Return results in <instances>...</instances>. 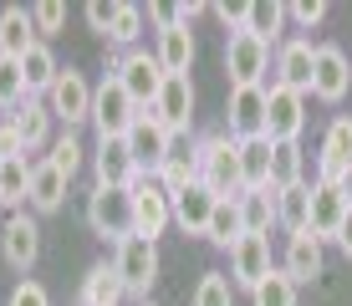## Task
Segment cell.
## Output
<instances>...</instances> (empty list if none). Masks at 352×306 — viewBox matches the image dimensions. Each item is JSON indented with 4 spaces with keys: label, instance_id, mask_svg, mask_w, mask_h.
<instances>
[{
    "label": "cell",
    "instance_id": "obj_1",
    "mask_svg": "<svg viewBox=\"0 0 352 306\" xmlns=\"http://www.w3.org/2000/svg\"><path fill=\"white\" fill-rule=\"evenodd\" d=\"M194 168H199V184L214 194V199H235V194H240V143L230 138V133L199 138Z\"/></svg>",
    "mask_w": 352,
    "mask_h": 306
},
{
    "label": "cell",
    "instance_id": "obj_2",
    "mask_svg": "<svg viewBox=\"0 0 352 306\" xmlns=\"http://www.w3.org/2000/svg\"><path fill=\"white\" fill-rule=\"evenodd\" d=\"M265 72H271V46L250 31H230V41H225L230 87H265Z\"/></svg>",
    "mask_w": 352,
    "mask_h": 306
},
{
    "label": "cell",
    "instance_id": "obj_3",
    "mask_svg": "<svg viewBox=\"0 0 352 306\" xmlns=\"http://www.w3.org/2000/svg\"><path fill=\"white\" fill-rule=\"evenodd\" d=\"M128 199H133V235H143V240L159 245V235L174 225V199H168V189L148 174V179H138L128 189Z\"/></svg>",
    "mask_w": 352,
    "mask_h": 306
},
{
    "label": "cell",
    "instance_id": "obj_4",
    "mask_svg": "<svg viewBox=\"0 0 352 306\" xmlns=\"http://www.w3.org/2000/svg\"><path fill=\"white\" fill-rule=\"evenodd\" d=\"M138 102L123 92V82L107 72V82L92 92V122H97V138H128L133 122H138Z\"/></svg>",
    "mask_w": 352,
    "mask_h": 306
},
{
    "label": "cell",
    "instance_id": "obj_5",
    "mask_svg": "<svg viewBox=\"0 0 352 306\" xmlns=\"http://www.w3.org/2000/svg\"><path fill=\"white\" fill-rule=\"evenodd\" d=\"M118 276H123V286H128V296L133 301H148V291H153V281H159V245L153 240H143V235H128L123 245H118Z\"/></svg>",
    "mask_w": 352,
    "mask_h": 306
},
{
    "label": "cell",
    "instance_id": "obj_6",
    "mask_svg": "<svg viewBox=\"0 0 352 306\" xmlns=\"http://www.w3.org/2000/svg\"><path fill=\"white\" fill-rule=\"evenodd\" d=\"M107 72L123 82V92L133 97V102H138V113H148V107L159 102V92H164V82H168L153 52H128L123 61H113Z\"/></svg>",
    "mask_w": 352,
    "mask_h": 306
},
{
    "label": "cell",
    "instance_id": "obj_7",
    "mask_svg": "<svg viewBox=\"0 0 352 306\" xmlns=\"http://www.w3.org/2000/svg\"><path fill=\"white\" fill-rule=\"evenodd\" d=\"M87 225L102 240L123 245L133 235V199H128V189H102V184H92V194H87Z\"/></svg>",
    "mask_w": 352,
    "mask_h": 306
},
{
    "label": "cell",
    "instance_id": "obj_8",
    "mask_svg": "<svg viewBox=\"0 0 352 306\" xmlns=\"http://www.w3.org/2000/svg\"><path fill=\"white\" fill-rule=\"evenodd\" d=\"M301 128H307V97L265 82V138L271 143H301Z\"/></svg>",
    "mask_w": 352,
    "mask_h": 306
},
{
    "label": "cell",
    "instance_id": "obj_9",
    "mask_svg": "<svg viewBox=\"0 0 352 306\" xmlns=\"http://www.w3.org/2000/svg\"><path fill=\"white\" fill-rule=\"evenodd\" d=\"M46 107H52V118L67 122V133L77 128V122H92V87H87V77L62 67V77H56L52 92H46Z\"/></svg>",
    "mask_w": 352,
    "mask_h": 306
},
{
    "label": "cell",
    "instance_id": "obj_10",
    "mask_svg": "<svg viewBox=\"0 0 352 306\" xmlns=\"http://www.w3.org/2000/svg\"><path fill=\"white\" fill-rule=\"evenodd\" d=\"M225 133L235 143L265 138V87H230L225 102Z\"/></svg>",
    "mask_w": 352,
    "mask_h": 306
},
{
    "label": "cell",
    "instance_id": "obj_11",
    "mask_svg": "<svg viewBox=\"0 0 352 306\" xmlns=\"http://www.w3.org/2000/svg\"><path fill=\"white\" fill-rule=\"evenodd\" d=\"M92 174L102 189H133L143 179L138 158H133L128 138H97V153H92Z\"/></svg>",
    "mask_w": 352,
    "mask_h": 306
},
{
    "label": "cell",
    "instance_id": "obj_12",
    "mask_svg": "<svg viewBox=\"0 0 352 306\" xmlns=\"http://www.w3.org/2000/svg\"><path fill=\"white\" fill-rule=\"evenodd\" d=\"M271 271H276L271 265V235H240V245L230 250V281L256 291Z\"/></svg>",
    "mask_w": 352,
    "mask_h": 306
},
{
    "label": "cell",
    "instance_id": "obj_13",
    "mask_svg": "<svg viewBox=\"0 0 352 306\" xmlns=\"http://www.w3.org/2000/svg\"><path fill=\"white\" fill-rule=\"evenodd\" d=\"M311 72H317V46L307 36H291V41L276 52V87H291L307 97L311 92Z\"/></svg>",
    "mask_w": 352,
    "mask_h": 306
},
{
    "label": "cell",
    "instance_id": "obj_14",
    "mask_svg": "<svg viewBox=\"0 0 352 306\" xmlns=\"http://www.w3.org/2000/svg\"><path fill=\"white\" fill-rule=\"evenodd\" d=\"M352 87V61L342 46H317V72H311V97L322 102H342Z\"/></svg>",
    "mask_w": 352,
    "mask_h": 306
},
{
    "label": "cell",
    "instance_id": "obj_15",
    "mask_svg": "<svg viewBox=\"0 0 352 306\" xmlns=\"http://www.w3.org/2000/svg\"><path fill=\"white\" fill-rule=\"evenodd\" d=\"M128 149H133V158H138V168L159 174V164L174 153V133H168L153 113H143L138 122H133V133H128Z\"/></svg>",
    "mask_w": 352,
    "mask_h": 306
},
{
    "label": "cell",
    "instance_id": "obj_16",
    "mask_svg": "<svg viewBox=\"0 0 352 306\" xmlns=\"http://www.w3.org/2000/svg\"><path fill=\"white\" fill-rule=\"evenodd\" d=\"M148 113L159 118L174 138H179V133H189L194 128V82L189 77H168L164 92H159V102H153Z\"/></svg>",
    "mask_w": 352,
    "mask_h": 306
},
{
    "label": "cell",
    "instance_id": "obj_17",
    "mask_svg": "<svg viewBox=\"0 0 352 306\" xmlns=\"http://www.w3.org/2000/svg\"><path fill=\"white\" fill-rule=\"evenodd\" d=\"M0 250H6V261L16 265V271H31L36 255H41V230H36V219L10 215L6 225H0Z\"/></svg>",
    "mask_w": 352,
    "mask_h": 306
},
{
    "label": "cell",
    "instance_id": "obj_18",
    "mask_svg": "<svg viewBox=\"0 0 352 306\" xmlns=\"http://www.w3.org/2000/svg\"><path fill=\"white\" fill-rule=\"evenodd\" d=\"M347 194L337 189V184H311V235H317L322 245L332 240L337 245V230H342V219H347Z\"/></svg>",
    "mask_w": 352,
    "mask_h": 306
},
{
    "label": "cell",
    "instance_id": "obj_19",
    "mask_svg": "<svg viewBox=\"0 0 352 306\" xmlns=\"http://www.w3.org/2000/svg\"><path fill=\"white\" fill-rule=\"evenodd\" d=\"M347 164H352V118H332L317 153V184H337Z\"/></svg>",
    "mask_w": 352,
    "mask_h": 306
},
{
    "label": "cell",
    "instance_id": "obj_20",
    "mask_svg": "<svg viewBox=\"0 0 352 306\" xmlns=\"http://www.w3.org/2000/svg\"><path fill=\"white\" fill-rule=\"evenodd\" d=\"M281 271L296 281V286H307V281H317L327 271V255H322V240L311 235V230H301V235L286 240V265Z\"/></svg>",
    "mask_w": 352,
    "mask_h": 306
},
{
    "label": "cell",
    "instance_id": "obj_21",
    "mask_svg": "<svg viewBox=\"0 0 352 306\" xmlns=\"http://www.w3.org/2000/svg\"><path fill=\"white\" fill-rule=\"evenodd\" d=\"M10 122H16V138H21L26 153L52 143V107H46V97H26V102L10 113Z\"/></svg>",
    "mask_w": 352,
    "mask_h": 306
},
{
    "label": "cell",
    "instance_id": "obj_22",
    "mask_svg": "<svg viewBox=\"0 0 352 306\" xmlns=\"http://www.w3.org/2000/svg\"><path fill=\"white\" fill-rule=\"evenodd\" d=\"M153 56H159L164 77H189V67H194V31H189V26H168V31H159V41H153Z\"/></svg>",
    "mask_w": 352,
    "mask_h": 306
},
{
    "label": "cell",
    "instance_id": "obj_23",
    "mask_svg": "<svg viewBox=\"0 0 352 306\" xmlns=\"http://www.w3.org/2000/svg\"><path fill=\"white\" fill-rule=\"evenodd\" d=\"M67 184L72 179L62 174V168H52L41 158V164H31V194H26V204L36 215H56V210H62V199H67Z\"/></svg>",
    "mask_w": 352,
    "mask_h": 306
},
{
    "label": "cell",
    "instance_id": "obj_24",
    "mask_svg": "<svg viewBox=\"0 0 352 306\" xmlns=\"http://www.w3.org/2000/svg\"><path fill=\"white\" fill-rule=\"evenodd\" d=\"M36 41H41V36H36L31 10H26V6H6V10H0V56L21 61Z\"/></svg>",
    "mask_w": 352,
    "mask_h": 306
},
{
    "label": "cell",
    "instance_id": "obj_25",
    "mask_svg": "<svg viewBox=\"0 0 352 306\" xmlns=\"http://www.w3.org/2000/svg\"><path fill=\"white\" fill-rule=\"evenodd\" d=\"M210 215H214V194L204 184H189L184 194H174V225L184 235H204L210 230Z\"/></svg>",
    "mask_w": 352,
    "mask_h": 306
},
{
    "label": "cell",
    "instance_id": "obj_26",
    "mask_svg": "<svg viewBox=\"0 0 352 306\" xmlns=\"http://www.w3.org/2000/svg\"><path fill=\"white\" fill-rule=\"evenodd\" d=\"M82 306H123L128 301V286H123V276H118V265H92L87 276H82Z\"/></svg>",
    "mask_w": 352,
    "mask_h": 306
},
{
    "label": "cell",
    "instance_id": "obj_27",
    "mask_svg": "<svg viewBox=\"0 0 352 306\" xmlns=\"http://www.w3.org/2000/svg\"><path fill=\"white\" fill-rule=\"evenodd\" d=\"M21 77H26V97H46L52 92V82L62 77V67H56V56H52L46 41H36L31 52L21 56Z\"/></svg>",
    "mask_w": 352,
    "mask_h": 306
},
{
    "label": "cell",
    "instance_id": "obj_28",
    "mask_svg": "<svg viewBox=\"0 0 352 306\" xmlns=\"http://www.w3.org/2000/svg\"><path fill=\"white\" fill-rule=\"evenodd\" d=\"M240 225H245V235H271L276 225V189L265 184V189H240Z\"/></svg>",
    "mask_w": 352,
    "mask_h": 306
},
{
    "label": "cell",
    "instance_id": "obj_29",
    "mask_svg": "<svg viewBox=\"0 0 352 306\" xmlns=\"http://www.w3.org/2000/svg\"><path fill=\"white\" fill-rule=\"evenodd\" d=\"M276 225H286V235L311 230V184H291L276 194Z\"/></svg>",
    "mask_w": 352,
    "mask_h": 306
},
{
    "label": "cell",
    "instance_id": "obj_30",
    "mask_svg": "<svg viewBox=\"0 0 352 306\" xmlns=\"http://www.w3.org/2000/svg\"><path fill=\"white\" fill-rule=\"evenodd\" d=\"M240 235H245V225H240V194H235V199H214V215H210L204 240L220 245V250H235Z\"/></svg>",
    "mask_w": 352,
    "mask_h": 306
},
{
    "label": "cell",
    "instance_id": "obj_31",
    "mask_svg": "<svg viewBox=\"0 0 352 306\" xmlns=\"http://www.w3.org/2000/svg\"><path fill=\"white\" fill-rule=\"evenodd\" d=\"M286 26V6L281 0H245V21H240V31H250V36H261L265 46L281 36Z\"/></svg>",
    "mask_w": 352,
    "mask_h": 306
},
{
    "label": "cell",
    "instance_id": "obj_32",
    "mask_svg": "<svg viewBox=\"0 0 352 306\" xmlns=\"http://www.w3.org/2000/svg\"><path fill=\"white\" fill-rule=\"evenodd\" d=\"M271 184V138L240 143V189H265Z\"/></svg>",
    "mask_w": 352,
    "mask_h": 306
},
{
    "label": "cell",
    "instance_id": "obj_33",
    "mask_svg": "<svg viewBox=\"0 0 352 306\" xmlns=\"http://www.w3.org/2000/svg\"><path fill=\"white\" fill-rule=\"evenodd\" d=\"M291 184H307V164H301V143H271V189L281 194Z\"/></svg>",
    "mask_w": 352,
    "mask_h": 306
},
{
    "label": "cell",
    "instance_id": "obj_34",
    "mask_svg": "<svg viewBox=\"0 0 352 306\" xmlns=\"http://www.w3.org/2000/svg\"><path fill=\"white\" fill-rule=\"evenodd\" d=\"M153 179H159L164 189H168V199H174V194H184L189 184H199V168H194V153H184V149H179V138H174V153H168L164 164H159V174H153Z\"/></svg>",
    "mask_w": 352,
    "mask_h": 306
},
{
    "label": "cell",
    "instance_id": "obj_35",
    "mask_svg": "<svg viewBox=\"0 0 352 306\" xmlns=\"http://www.w3.org/2000/svg\"><path fill=\"white\" fill-rule=\"evenodd\" d=\"M26 194H31V164H26V153H16V158H6L0 164V204H26Z\"/></svg>",
    "mask_w": 352,
    "mask_h": 306
},
{
    "label": "cell",
    "instance_id": "obj_36",
    "mask_svg": "<svg viewBox=\"0 0 352 306\" xmlns=\"http://www.w3.org/2000/svg\"><path fill=\"white\" fill-rule=\"evenodd\" d=\"M194 306H235V281L225 271H204L194 286Z\"/></svg>",
    "mask_w": 352,
    "mask_h": 306
},
{
    "label": "cell",
    "instance_id": "obj_37",
    "mask_svg": "<svg viewBox=\"0 0 352 306\" xmlns=\"http://www.w3.org/2000/svg\"><path fill=\"white\" fill-rule=\"evenodd\" d=\"M250 301L256 306H296V281H291L286 271H271L256 291H250Z\"/></svg>",
    "mask_w": 352,
    "mask_h": 306
},
{
    "label": "cell",
    "instance_id": "obj_38",
    "mask_svg": "<svg viewBox=\"0 0 352 306\" xmlns=\"http://www.w3.org/2000/svg\"><path fill=\"white\" fill-rule=\"evenodd\" d=\"M138 36H143V6H113V31H107V41L133 46Z\"/></svg>",
    "mask_w": 352,
    "mask_h": 306
},
{
    "label": "cell",
    "instance_id": "obj_39",
    "mask_svg": "<svg viewBox=\"0 0 352 306\" xmlns=\"http://www.w3.org/2000/svg\"><path fill=\"white\" fill-rule=\"evenodd\" d=\"M26 102V77H21V61L0 56V107H21Z\"/></svg>",
    "mask_w": 352,
    "mask_h": 306
},
{
    "label": "cell",
    "instance_id": "obj_40",
    "mask_svg": "<svg viewBox=\"0 0 352 306\" xmlns=\"http://www.w3.org/2000/svg\"><path fill=\"white\" fill-rule=\"evenodd\" d=\"M46 164L52 168H62V174L72 179L82 168V143H77V133H62V138L52 143V153H46Z\"/></svg>",
    "mask_w": 352,
    "mask_h": 306
},
{
    "label": "cell",
    "instance_id": "obj_41",
    "mask_svg": "<svg viewBox=\"0 0 352 306\" xmlns=\"http://www.w3.org/2000/svg\"><path fill=\"white\" fill-rule=\"evenodd\" d=\"M31 26H36V36H56L67 26V6L62 0H36L31 6Z\"/></svg>",
    "mask_w": 352,
    "mask_h": 306
},
{
    "label": "cell",
    "instance_id": "obj_42",
    "mask_svg": "<svg viewBox=\"0 0 352 306\" xmlns=\"http://www.w3.org/2000/svg\"><path fill=\"white\" fill-rule=\"evenodd\" d=\"M286 16L291 21H296V26H322V21H327V6H322V0H296V6H286Z\"/></svg>",
    "mask_w": 352,
    "mask_h": 306
},
{
    "label": "cell",
    "instance_id": "obj_43",
    "mask_svg": "<svg viewBox=\"0 0 352 306\" xmlns=\"http://www.w3.org/2000/svg\"><path fill=\"white\" fill-rule=\"evenodd\" d=\"M10 306H52V296H46V286H36V281H21V286L10 291Z\"/></svg>",
    "mask_w": 352,
    "mask_h": 306
},
{
    "label": "cell",
    "instance_id": "obj_44",
    "mask_svg": "<svg viewBox=\"0 0 352 306\" xmlns=\"http://www.w3.org/2000/svg\"><path fill=\"white\" fill-rule=\"evenodd\" d=\"M16 153H26V149H21V138H16V122L0 118V164H6V158H16Z\"/></svg>",
    "mask_w": 352,
    "mask_h": 306
},
{
    "label": "cell",
    "instance_id": "obj_45",
    "mask_svg": "<svg viewBox=\"0 0 352 306\" xmlns=\"http://www.w3.org/2000/svg\"><path fill=\"white\" fill-rule=\"evenodd\" d=\"M87 21H92V31H97V36H107V31H113V6L92 0V6H87Z\"/></svg>",
    "mask_w": 352,
    "mask_h": 306
},
{
    "label": "cell",
    "instance_id": "obj_46",
    "mask_svg": "<svg viewBox=\"0 0 352 306\" xmlns=\"http://www.w3.org/2000/svg\"><path fill=\"white\" fill-rule=\"evenodd\" d=\"M337 250L352 261V210H347V219H342V230H337Z\"/></svg>",
    "mask_w": 352,
    "mask_h": 306
},
{
    "label": "cell",
    "instance_id": "obj_47",
    "mask_svg": "<svg viewBox=\"0 0 352 306\" xmlns=\"http://www.w3.org/2000/svg\"><path fill=\"white\" fill-rule=\"evenodd\" d=\"M337 189H342V194H347V204H352V164L342 168V179H337Z\"/></svg>",
    "mask_w": 352,
    "mask_h": 306
},
{
    "label": "cell",
    "instance_id": "obj_48",
    "mask_svg": "<svg viewBox=\"0 0 352 306\" xmlns=\"http://www.w3.org/2000/svg\"><path fill=\"white\" fill-rule=\"evenodd\" d=\"M143 306H153V301H143Z\"/></svg>",
    "mask_w": 352,
    "mask_h": 306
},
{
    "label": "cell",
    "instance_id": "obj_49",
    "mask_svg": "<svg viewBox=\"0 0 352 306\" xmlns=\"http://www.w3.org/2000/svg\"><path fill=\"white\" fill-rule=\"evenodd\" d=\"M0 210H6V204H0Z\"/></svg>",
    "mask_w": 352,
    "mask_h": 306
},
{
    "label": "cell",
    "instance_id": "obj_50",
    "mask_svg": "<svg viewBox=\"0 0 352 306\" xmlns=\"http://www.w3.org/2000/svg\"><path fill=\"white\" fill-rule=\"evenodd\" d=\"M347 61H352V56H347Z\"/></svg>",
    "mask_w": 352,
    "mask_h": 306
}]
</instances>
